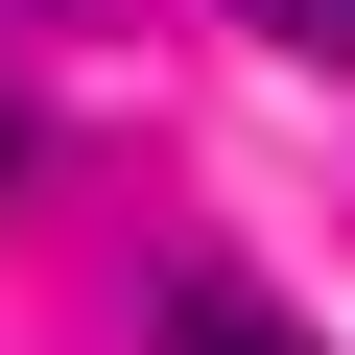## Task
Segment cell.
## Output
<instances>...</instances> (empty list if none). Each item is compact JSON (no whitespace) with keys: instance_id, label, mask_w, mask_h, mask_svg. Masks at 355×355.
Returning a JSON list of instances; mask_svg holds the SVG:
<instances>
[{"instance_id":"obj_1","label":"cell","mask_w":355,"mask_h":355,"mask_svg":"<svg viewBox=\"0 0 355 355\" xmlns=\"http://www.w3.org/2000/svg\"><path fill=\"white\" fill-rule=\"evenodd\" d=\"M166 355H331L284 284H237V261H166Z\"/></svg>"},{"instance_id":"obj_2","label":"cell","mask_w":355,"mask_h":355,"mask_svg":"<svg viewBox=\"0 0 355 355\" xmlns=\"http://www.w3.org/2000/svg\"><path fill=\"white\" fill-rule=\"evenodd\" d=\"M261 24H284V48H331V71H355V0H261Z\"/></svg>"},{"instance_id":"obj_3","label":"cell","mask_w":355,"mask_h":355,"mask_svg":"<svg viewBox=\"0 0 355 355\" xmlns=\"http://www.w3.org/2000/svg\"><path fill=\"white\" fill-rule=\"evenodd\" d=\"M48 24H142V0H48Z\"/></svg>"},{"instance_id":"obj_4","label":"cell","mask_w":355,"mask_h":355,"mask_svg":"<svg viewBox=\"0 0 355 355\" xmlns=\"http://www.w3.org/2000/svg\"><path fill=\"white\" fill-rule=\"evenodd\" d=\"M0 166H24V95H0Z\"/></svg>"}]
</instances>
